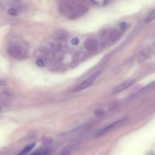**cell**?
<instances>
[{
  "mask_svg": "<svg viewBox=\"0 0 155 155\" xmlns=\"http://www.w3.org/2000/svg\"><path fill=\"white\" fill-rule=\"evenodd\" d=\"M7 52L9 55L18 60L25 59L27 57V52L19 44H11L7 47Z\"/></svg>",
  "mask_w": 155,
  "mask_h": 155,
  "instance_id": "cell-2",
  "label": "cell"
},
{
  "mask_svg": "<svg viewBox=\"0 0 155 155\" xmlns=\"http://www.w3.org/2000/svg\"><path fill=\"white\" fill-rule=\"evenodd\" d=\"M61 155H70V153L69 151H68L67 150H65V151L63 152Z\"/></svg>",
  "mask_w": 155,
  "mask_h": 155,
  "instance_id": "cell-18",
  "label": "cell"
},
{
  "mask_svg": "<svg viewBox=\"0 0 155 155\" xmlns=\"http://www.w3.org/2000/svg\"><path fill=\"white\" fill-rule=\"evenodd\" d=\"M68 38H69V34L66 31L63 30L57 31L53 35L54 40L62 47L66 44Z\"/></svg>",
  "mask_w": 155,
  "mask_h": 155,
  "instance_id": "cell-5",
  "label": "cell"
},
{
  "mask_svg": "<svg viewBox=\"0 0 155 155\" xmlns=\"http://www.w3.org/2000/svg\"><path fill=\"white\" fill-rule=\"evenodd\" d=\"M0 110H1V108H0Z\"/></svg>",
  "mask_w": 155,
  "mask_h": 155,
  "instance_id": "cell-19",
  "label": "cell"
},
{
  "mask_svg": "<svg viewBox=\"0 0 155 155\" xmlns=\"http://www.w3.org/2000/svg\"><path fill=\"white\" fill-rule=\"evenodd\" d=\"M8 13L9 15H11L12 16L17 15V11H16V10L14 8H10L8 10Z\"/></svg>",
  "mask_w": 155,
  "mask_h": 155,
  "instance_id": "cell-13",
  "label": "cell"
},
{
  "mask_svg": "<svg viewBox=\"0 0 155 155\" xmlns=\"http://www.w3.org/2000/svg\"><path fill=\"white\" fill-rule=\"evenodd\" d=\"M35 143L27 145V146H26L21 151L19 152L18 155H26L29 151H31L32 150V149L35 147Z\"/></svg>",
  "mask_w": 155,
  "mask_h": 155,
  "instance_id": "cell-9",
  "label": "cell"
},
{
  "mask_svg": "<svg viewBox=\"0 0 155 155\" xmlns=\"http://www.w3.org/2000/svg\"><path fill=\"white\" fill-rule=\"evenodd\" d=\"M120 27L121 29H122V30H124V29H125L126 27H127V23H126L125 22H122L120 24Z\"/></svg>",
  "mask_w": 155,
  "mask_h": 155,
  "instance_id": "cell-17",
  "label": "cell"
},
{
  "mask_svg": "<svg viewBox=\"0 0 155 155\" xmlns=\"http://www.w3.org/2000/svg\"><path fill=\"white\" fill-rule=\"evenodd\" d=\"M48 153L49 151L47 149H39L31 155H48Z\"/></svg>",
  "mask_w": 155,
  "mask_h": 155,
  "instance_id": "cell-12",
  "label": "cell"
},
{
  "mask_svg": "<svg viewBox=\"0 0 155 155\" xmlns=\"http://www.w3.org/2000/svg\"><path fill=\"white\" fill-rule=\"evenodd\" d=\"M148 54L147 52H142L140 53L138 58V61L139 63H142L144 62L145 60H146L148 58Z\"/></svg>",
  "mask_w": 155,
  "mask_h": 155,
  "instance_id": "cell-10",
  "label": "cell"
},
{
  "mask_svg": "<svg viewBox=\"0 0 155 155\" xmlns=\"http://www.w3.org/2000/svg\"><path fill=\"white\" fill-rule=\"evenodd\" d=\"M55 57L57 59H62L63 57V54L61 52H58L55 54Z\"/></svg>",
  "mask_w": 155,
  "mask_h": 155,
  "instance_id": "cell-16",
  "label": "cell"
},
{
  "mask_svg": "<svg viewBox=\"0 0 155 155\" xmlns=\"http://www.w3.org/2000/svg\"><path fill=\"white\" fill-rule=\"evenodd\" d=\"M84 46L85 49L91 53H95L98 50V43L93 38H89L84 43Z\"/></svg>",
  "mask_w": 155,
  "mask_h": 155,
  "instance_id": "cell-6",
  "label": "cell"
},
{
  "mask_svg": "<svg viewBox=\"0 0 155 155\" xmlns=\"http://www.w3.org/2000/svg\"><path fill=\"white\" fill-rule=\"evenodd\" d=\"M155 19V9H154L153 11L149 14V15L147 16L146 19H145V23H149L151 21H152L153 19Z\"/></svg>",
  "mask_w": 155,
  "mask_h": 155,
  "instance_id": "cell-11",
  "label": "cell"
},
{
  "mask_svg": "<svg viewBox=\"0 0 155 155\" xmlns=\"http://www.w3.org/2000/svg\"><path fill=\"white\" fill-rule=\"evenodd\" d=\"M126 121H127V120L125 119H122L108 125L107 126H106V127L100 129V130L97 132L95 134V138H99L103 137V136H104L105 134H107L108 133L113 131V130L118 128L121 125H124Z\"/></svg>",
  "mask_w": 155,
  "mask_h": 155,
  "instance_id": "cell-3",
  "label": "cell"
},
{
  "mask_svg": "<svg viewBox=\"0 0 155 155\" xmlns=\"http://www.w3.org/2000/svg\"><path fill=\"white\" fill-rule=\"evenodd\" d=\"M121 33L119 32L118 31H113L112 32L109 33V39L107 40V42H110L113 43L117 39H118L120 37Z\"/></svg>",
  "mask_w": 155,
  "mask_h": 155,
  "instance_id": "cell-8",
  "label": "cell"
},
{
  "mask_svg": "<svg viewBox=\"0 0 155 155\" xmlns=\"http://www.w3.org/2000/svg\"><path fill=\"white\" fill-rule=\"evenodd\" d=\"M89 9L82 2L78 1V0H67L60 5L61 14L72 19L82 16Z\"/></svg>",
  "mask_w": 155,
  "mask_h": 155,
  "instance_id": "cell-1",
  "label": "cell"
},
{
  "mask_svg": "<svg viewBox=\"0 0 155 155\" xmlns=\"http://www.w3.org/2000/svg\"><path fill=\"white\" fill-rule=\"evenodd\" d=\"M100 73V71L96 72L92 74L90 76H89L88 78L85 80L84 82H82L80 85L78 86L75 89V91L78 92V91H81L82 90H84L87 88H88L89 87H90L95 81V80L96 79V78L99 76Z\"/></svg>",
  "mask_w": 155,
  "mask_h": 155,
  "instance_id": "cell-4",
  "label": "cell"
},
{
  "mask_svg": "<svg viewBox=\"0 0 155 155\" xmlns=\"http://www.w3.org/2000/svg\"><path fill=\"white\" fill-rule=\"evenodd\" d=\"M71 43L73 45H78L80 43V40H79V39L78 38H77V37H75V38H73L72 41H71Z\"/></svg>",
  "mask_w": 155,
  "mask_h": 155,
  "instance_id": "cell-15",
  "label": "cell"
},
{
  "mask_svg": "<svg viewBox=\"0 0 155 155\" xmlns=\"http://www.w3.org/2000/svg\"><path fill=\"white\" fill-rule=\"evenodd\" d=\"M134 81L133 80H129L127 81L123 82L121 84L116 86V87H114V88L113 89L112 93L113 94H118L129 88L130 87H131L134 84Z\"/></svg>",
  "mask_w": 155,
  "mask_h": 155,
  "instance_id": "cell-7",
  "label": "cell"
},
{
  "mask_svg": "<svg viewBox=\"0 0 155 155\" xmlns=\"http://www.w3.org/2000/svg\"><path fill=\"white\" fill-rule=\"evenodd\" d=\"M36 64L38 65V66L40 67H44L45 65L44 62V61L42 58H38V59L36 60Z\"/></svg>",
  "mask_w": 155,
  "mask_h": 155,
  "instance_id": "cell-14",
  "label": "cell"
}]
</instances>
